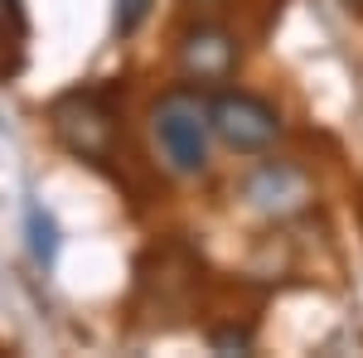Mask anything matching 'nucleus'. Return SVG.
Wrapping results in <instances>:
<instances>
[{
    "label": "nucleus",
    "mask_w": 363,
    "mask_h": 358,
    "mask_svg": "<svg viewBox=\"0 0 363 358\" xmlns=\"http://www.w3.org/2000/svg\"><path fill=\"white\" fill-rule=\"evenodd\" d=\"M150 131L174 174H203L208 165V136H213V111L208 97L194 87H169L150 107Z\"/></svg>",
    "instance_id": "obj_1"
},
{
    "label": "nucleus",
    "mask_w": 363,
    "mask_h": 358,
    "mask_svg": "<svg viewBox=\"0 0 363 358\" xmlns=\"http://www.w3.org/2000/svg\"><path fill=\"white\" fill-rule=\"evenodd\" d=\"M247 344H252L247 330H218L213 334V349H247Z\"/></svg>",
    "instance_id": "obj_8"
},
{
    "label": "nucleus",
    "mask_w": 363,
    "mask_h": 358,
    "mask_svg": "<svg viewBox=\"0 0 363 358\" xmlns=\"http://www.w3.org/2000/svg\"><path fill=\"white\" fill-rule=\"evenodd\" d=\"M208 111H213V136L238 155H262L281 136V111L267 97L218 92V97H208Z\"/></svg>",
    "instance_id": "obj_3"
},
{
    "label": "nucleus",
    "mask_w": 363,
    "mask_h": 358,
    "mask_svg": "<svg viewBox=\"0 0 363 358\" xmlns=\"http://www.w3.org/2000/svg\"><path fill=\"white\" fill-rule=\"evenodd\" d=\"M0 20H10V25H20L25 15H20V0H0Z\"/></svg>",
    "instance_id": "obj_9"
},
{
    "label": "nucleus",
    "mask_w": 363,
    "mask_h": 358,
    "mask_svg": "<svg viewBox=\"0 0 363 358\" xmlns=\"http://www.w3.org/2000/svg\"><path fill=\"white\" fill-rule=\"evenodd\" d=\"M179 68L189 83H228L238 68V39L223 25H189L179 34Z\"/></svg>",
    "instance_id": "obj_4"
},
{
    "label": "nucleus",
    "mask_w": 363,
    "mask_h": 358,
    "mask_svg": "<svg viewBox=\"0 0 363 358\" xmlns=\"http://www.w3.org/2000/svg\"><path fill=\"white\" fill-rule=\"evenodd\" d=\"M49 126L63 150H73L78 160H107L116 145V111L102 92L78 87V92H63L49 107Z\"/></svg>",
    "instance_id": "obj_2"
},
{
    "label": "nucleus",
    "mask_w": 363,
    "mask_h": 358,
    "mask_svg": "<svg viewBox=\"0 0 363 358\" xmlns=\"http://www.w3.org/2000/svg\"><path fill=\"white\" fill-rule=\"evenodd\" d=\"M150 5L155 0H116V10H112V29L121 34V39H131L145 20H150Z\"/></svg>",
    "instance_id": "obj_6"
},
{
    "label": "nucleus",
    "mask_w": 363,
    "mask_h": 358,
    "mask_svg": "<svg viewBox=\"0 0 363 358\" xmlns=\"http://www.w3.org/2000/svg\"><path fill=\"white\" fill-rule=\"evenodd\" d=\"M344 10H354V15H363V0H339Z\"/></svg>",
    "instance_id": "obj_10"
},
{
    "label": "nucleus",
    "mask_w": 363,
    "mask_h": 358,
    "mask_svg": "<svg viewBox=\"0 0 363 358\" xmlns=\"http://www.w3.org/2000/svg\"><path fill=\"white\" fill-rule=\"evenodd\" d=\"M29 228H34V252H39V262H49V257H54V223L44 218V213H39V208H29Z\"/></svg>",
    "instance_id": "obj_7"
},
{
    "label": "nucleus",
    "mask_w": 363,
    "mask_h": 358,
    "mask_svg": "<svg viewBox=\"0 0 363 358\" xmlns=\"http://www.w3.org/2000/svg\"><path fill=\"white\" fill-rule=\"evenodd\" d=\"M242 194H247V203L257 213H267V218H291V213H301L310 203V179L296 165L272 160V165H262L247 184H242Z\"/></svg>",
    "instance_id": "obj_5"
}]
</instances>
